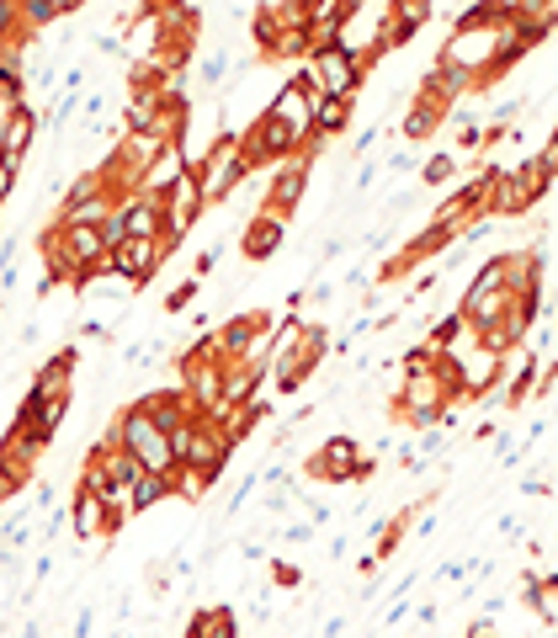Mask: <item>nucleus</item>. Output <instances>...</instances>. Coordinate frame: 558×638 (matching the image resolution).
<instances>
[{"label": "nucleus", "mask_w": 558, "mask_h": 638, "mask_svg": "<svg viewBox=\"0 0 558 638\" xmlns=\"http://www.w3.org/2000/svg\"><path fill=\"white\" fill-rule=\"evenodd\" d=\"M107 436H112L118 447H128V453L139 457V463H144V474H165V479L176 474V453H171V436H165V431H160V425L150 421V415H144L139 404H123V415L112 421V431H107Z\"/></svg>", "instance_id": "obj_1"}, {"label": "nucleus", "mask_w": 558, "mask_h": 638, "mask_svg": "<svg viewBox=\"0 0 558 638\" xmlns=\"http://www.w3.org/2000/svg\"><path fill=\"white\" fill-rule=\"evenodd\" d=\"M304 69H309V80H314V91H319V96H357V91H362V80H368L362 48H351L346 37L319 43L309 60H304Z\"/></svg>", "instance_id": "obj_2"}, {"label": "nucleus", "mask_w": 558, "mask_h": 638, "mask_svg": "<svg viewBox=\"0 0 558 638\" xmlns=\"http://www.w3.org/2000/svg\"><path fill=\"white\" fill-rule=\"evenodd\" d=\"M277 331V314H266V309H250V314H234L223 331H214V346H218V363H250V357H261V346H266V335Z\"/></svg>", "instance_id": "obj_3"}, {"label": "nucleus", "mask_w": 558, "mask_h": 638, "mask_svg": "<svg viewBox=\"0 0 558 638\" xmlns=\"http://www.w3.org/2000/svg\"><path fill=\"white\" fill-rule=\"evenodd\" d=\"M160 261H165V245H160V240H123L118 250H107L101 272L123 277L128 288L139 293V288H150V277L160 272Z\"/></svg>", "instance_id": "obj_4"}, {"label": "nucleus", "mask_w": 558, "mask_h": 638, "mask_svg": "<svg viewBox=\"0 0 558 638\" xmlns=\"http://www.w3.org/2000/svg\"><path fill=\"white\" fill-rule=\"evenodd\" d=\"M37 128H43L37 107H28V101L0 107V165H11V171L22 176V165H28V150H32V139H37Z\"/></svg>", "instance_id": "obj_5"}, {"label": "nucleus", "mask_w": 558, "mask_h": 638, "mask_svg": "<svg viewBox=\"0 0 558 638\" xmlns=\"http://www.w3.org/2000/svg\"><path fill=\"white\" fill-rule=\"evenodd\" d=\"M357 463H362V442L357 436H325V447L309 457V479H319V485H357Z\"/></svg>", "instance_id": "obj_6"}, {"label": "nucleus", "mask_w": 558, "mask_h": 638, "mask_svg": "<svg viewBox=\"0 0 558 638\" xmlns=\"http://www.w3.org/2000/svg\"><path fill=\"white\" fill-rule=\"evenodd\" d=\"M468 91H479V80H473V69H463V64H452V60H436L420 75V96L436 101V107H458Z\"/></svg>", "instance_id": "obj_7"}, {"label": "nucleus", "mask_w": 558, "mask_h": 638, "mask_svg": "<svg viewBox=\"0 0 558 638\" xmlns=\"http://www.w3.org/2000/svg\"><path fill=\"white\" fill-rule=\"evenodd\" d=\"M282 240H287V218L272 208H255L245 224V240H240V250H245V261H272L282 250Z\"/></svg>", "instance_id": "obj_8"}, {"label": "nucleus", "mask_w": 558, "mask_h": 638, "mask_svg": "<svg viewBox=\"0 0 558 638\" xmlns=\"http://www.w3.org/2000/svg\"><path fill=\"white\" fill-rule=\"evenodd\" d=\"M500 372H505V357L490 352V346H479L473 357H458V383H463V399H484L500 383Z\"/></svg>", "instance_id": "obj_9"}, {"label": "nucleus", "mask_w": 558, "mask_h": 638, "mask_svg": "<svg viewBox=\"0 0 558 638\" xmlns=\"http://www.w3.org/2000/svg\"><path fill=\"white\" fill-rule=\"evenodd\" d=\"M75 372H80V352H75V346H64V352H54L48 363L32 372V394H43V399L75 394Z\"/></svg>", "instance_id": "obj_10"}, {"label": "nucleus", "mask_w": 558, "mask_h": 638, "mask_svg": "<svg viewBox=\"0 0 558 638\" xmlns=\"http://www.w3.org/2000/svg\"><path fill=\"white\" fill-rule=\"evenodd\" d=\"M133 404H139V410H144V415H150V421H155L165 436H171L176 425H186L192 415H197V410H192V399L182 394V383H176V389H150V394L133 399Z\"/></svg>", "instance_id": "obj_11"}, {"label": "nucleus", "mask_w": 558, "mask_h": 638, "mask_svg": "<svg viewBox=\"0 0 558 638\" xmlns=\"http://www.w3.org/2000/svg\"><path fill=\"white\" fill-rule=\"evenodd\" d=\"M357 118V96H314V118H309V139H341Z\"/></svg>", "instance_id": "obj_12"}, {"label": "nucleus", "mask_w": 558, "mask_h": 638, "mask_svg": "<svg viewBox=\"0 0 558 638\" xmlns=\"http://www.w3.org/2000/svg\"><path fill=\"white\" fill-rule=\"evenodd\" d=\"M527 208H532V197H527V186L516 182V171H500L495 186H490L484 213H490V218H522Z\"/></svg>", "instance_id": "obj_13"}, {"label": "nucleus", "mask_w": 558, "mask_h": 638, "mask_svg": "<svg viewBox=\"0 0 558 638\" xmlns=\"http://www.w3.org/2000/svg\"><path fill=\"white\" fill-rule=\"evenodd\" d=\"M182 176H186V154L176 150V144H165V150L155 154V165L139 176V192H150V197H165V192L182 182Z\"/></svg>", "instance_id": "obj_14"}, {"label": "nucleus", "mask_w": 558, "mask_h": 638, "mask_svg": "<svg viewBox=\"0 0 558 638\" xmlns=\"http://www.w3.org/2000/svg\"><path fill=\"white\" fill-rule=\"evenodd\" d=\"M69 532H75L80 543L107 538V511H101V500H96L91 489H75V500H69Z\"/></svg>", "instance_id": "obj_15"}, {"label": "nucleus", "mask_w": 558, "mask_h": 638, "mask_svg": "<svg viewBox=\"0 0 558 638\" xmlns=\"http://www.w3.org/2000/svg\"><path fill=\"white\" fill-rule=\"evenodd\" d=\"M112 208H118V203H112L107 192H91V197H64L54 224H64V229H69V224H91V229H96V224H101Z\"/></svg>", "instance_id": "obj_16"}, {"label": "nucleus", "mask_w": 558, "mask_h": 638, "mask_svg": "<svg viewBox=\"0 0 558 638\" xmlns=\"http://www.w3.org/2000/svg\"><path fill=\"white\" fill-rule=\"evenodd\" d=\"M441 122H447V107H436V101H426V96H415L409 112H404V122H400V133L409 139V144H420V139H431Z\"/></svg>", "instance_id": "obj_17"}, {"label": "nucleus", "mask_w": 558, "mask_h": 638, "mask_svg": "<svg viewBox=\"0 0 558 638\" xmlns=\"http://www.w3.org/2000/svg\"><path fill=\"white\" fill-rule=\"evenodd\" d=\"M186 638H240V623H234L229 607H203V612H192Z\"/></svg>", "instance_id": "obj_18"}, {"label": "nucleus", "mask_w": 558, "mask_h": 638, "mask_svg": "<svg viewBox=\"0 0 558 638\" xmlns=\"http://www.w3.org/2000/svg\"><path fill=\"white\" fill-rule=\"evenodd\" d=\"M171 495H176V485H171L165 474H139V479L128 485V511L139 517V511H150V506L171 500Z\"/></svg>", "instance_id": "obj_19"}, {"label": "nucleus", "mask_w": 558, "mask_h": 638, "mask_svg": "<svg viewBox=\"0 0 558 638\" xmlns=\"http://www.w3.org/2000/svg\"><path fill=\"white\" fill-rule=\"evenodd\" d=\"M554 176H558V160H554V154H532V160H522V165H516V182L527 186L532 203H537V197H548Z\"/></svg>", "instance_id": "obj_20"}, {"label": "nucleus", "mask_w": 558, "mask_h": 638, "mask_svg": "<svg viewBox=\"0 0 558 638\" xmlns=\"http://www.w3.org/2000/svg\"><path fill=\"white\" fill-rule=\"evenodd\" d=\"M537 378H543V357H522V367H516V378H511V389H505V410L527 404V399L537 394Z\"/></svg>", "instance_id": "obj_21"}, {"label": "nucleus", "mask_w": 558, "mask_h": 638, "mask_svg": "<svg viewBox=\"0 0 558 638\" xmlns=\"http://www.w3.org/2000/svg\"><path fill=\"white\" fill-rule=\"evenodd\" d=\"M554 32H558V11H548V17H511V37H516V43H527V48L548 43Z\"/></svg>", "instance_id": "obj_22"}, {"label": "nucleus", "mask_w": 558, "mask_h": 638, "mask_svg": "<svg viewBox=\"0 0 558 638\" xmlns=\"http://www.w3.org/2000/svg\"><path fill=\"white\" fill-rule=\"evenodd\" d=\"M463 335H468V320L452 309V314H436V325L426 331V346H431V352H452Z\"/></svg>", "instance_id": "obj_23"}, {"label": "nucleus", "mask_w": 558, "mask_h": 638, "mask_svg": "<svg viewBox=\"0 0 558 638\" xmlns=\"http://www.w3.org/2000/svg\"><path fill=\"white\" fill-rule=\"evenodd\" d=\"M250 37H255V48L272 60V48H277V37H282V22H277V11H272V6H261V11L250 17Z\"/></svg>", "instance_id": "obj_24"}, {"label": "nucleus", "mask_w": 558, "mask_h": 638, "mask_svg": "<svg viewBox=\"0 0 558 638\" xmlns=\"http://www.w3.org/2000/svg\"><path fill=\"white\" fill-rule=\"evenodd\" d=\"M452 176H458V160H452V154H436V160L420 165V186H426V192H441Z\"/></svg>", "instance_id": "obj_25"}, {"label": "nucleus", "mask_w": 558, "mask_h": 638, "mask_svg": "<svg viewBox=\"0 0 558 638\" xmlns=\"http://www.w3.org/2000/svg\"><path fill=\"white\" fill-rule=\"evenodd\" d=\"M203 80H208V86H223V80H234V64H229V54H223V48H214V54L203 60Z\"/></svg>", "instance_id": "obj_26"}, {"label": "nucleus", "mask_w": 558, "mask_h": 638, "mask_svg": "<svg viewBox=\"0 0 558 638\" xmlns=\"http://www.w3.org/2000/svg\"><path fill=\"white\" fill-rule=\"evenodd\" d=\"M197 288H203V277H186L176 293H165V314H182V309L192 304V299H197Z\"/></svg>", "instance_id": "obj_27"}, {"label": "nucleus", "mask_w": 558, "mask_h": 638, "mask_svg": "<svg viewBox=\"0 0 558 638\" xmlns=\"http://www.w3.org/2000/svg\"><path fill=\"white\" fill-rule=\"evenodd\" d=\"M11 37H28V32L17 22V0H0V43H11Z\"/></svg>", "instance_id": "obj_28"}, {"label": "nucleus", "mask_w": 558, "mask_h": 638, "mask_svg": "<svg viewBox=\"0 0 558 638\" xmlns=\"http://www.w3.org/2000/svg\"><path fill=\"white\" fill-rule=\"evenodd\" d=\"M400 363H404V372H426V367L436 363V352L426 346V340H420V346H409V352H404Z\"/></svg>", "instance_id": "obj_29"}, {"label": "nucleus", "mask_w": 558, "mask_h": 638, "mask_svg": "<svg viewBox=\"0 0 558 638\" xmlns=\"http://www.w3.org/2000/svg\"><path fill=\"white\" fill-rule=\"evenodd\" d=\"M272 580L287 585V591H298V585H304V570H298V564H287V559H277V564H272Z\"/></svg>", "instance_id": "obj_30"}, {"label": "nucleus", "mask_w": 558, "mask_h": 638, "mask_svg": "<svg viewBox=\"0 0 558 638\" xmlns=\"http://www.w3.org/2000/svg\"><path fill=\"white\" fill-rule=\"evenodd\" d=\"M522 107H527L522 96H511V101H500V107H495V128H505V122H516V112H522Z\"/></svg>", "instance_id": "obj_31"}, {"label": "nucleus", "mask_w": 558, "mask_h": 638, "mask_svg": "<svg viewBox=\"0 0 558 638\" xmlns=\"http://www.w3.org/2000/svg\"><path fill=\"white\" fill-rule=\"evenodd\" d=\"M282 538H287V543H309V538H314V521H293V527H282Z\"/></svg>", "instance_id": "obj_32"}, {"label": "nucleus", "mask_w": 558, "mask_h": 638, "mask_svg": "<svg viewBox=\"0 0 558 638\" xmlns=\"http://www.w3.org/2000/svg\"><path fill=\"white\" fill-rule=\"evenodd\" d=\"M468 570H473V559H452V564H441V575L436 580H463Z\"/></svg>", "instance_id": "obj_33"}, {"label": "nucleus", "mask_w": 558, "mask_h": 638, "mask_svg": "<svg viewBox=\"0 0 558 638\" xmlns=\"http://www.w3.org/2000/svg\"><path fill=\"white\" fill-rule=\"evenodd\" d=\"M436 453H441V431L426 425V436H420V457H436Z\"/></svg>", "instance_id": "obj_34"}, {"label": "nucleus", "mask_w": 558, "mask_h": 638, "mask_svg": "<svg viewBox=\"0 0 558 638\" xmlns=\"http://www.w3.org/2000/svg\"><path fill=\"white\" fill-rule=\"evenodd\" d=\"M409 617H415V623H420V628H431L436 617H441V607H436V602H420V607L409 612Z\"/></svg>", "instance_id": "obj_35"}, {"label": "nucleus", "mask_w": 558, "mask_h": 638, "mask_svg": "<svg viewBox=\"0 0 558 638\" xmlns=\"http://www.w3.org/2000/svg\"><path fill=\"white\" fill-rule=\"evenodd\" d=\"M218 256H223V250H218V245H208V250H203V256H197V277H208L218 267Z\"/></svg>", "instance_id": "obj_36"}, {"label": "nucleus", "mask_w": 558, "mask_h": 638, "mask_svg": "<svg viewBox=\"0 0 558 638\" xmlns=\"http://www.w3.org/2000/svg\"><path fill=\"white\" fill-rule=\"evenodd\" d=\"M522 495H532V500H543V495H548V479H543V474H527V485H522Z\"/></svg>", "instance_id": "obj_37"}, {"label": "nucleus", "mask_w": 558, "mask_h": 638, "mask_svg": "<svg viewBox=\"0 0 558 638\" xmlns=\"http://www.w3.org/2000/svg\"><path fill=\"white\" fill-rule=\"evenodd\" d=\"M11 192H17V171H11V165H0V203H6Z\"/></svg>", "instance_id": "obj_38"}, {"label": "nucleus", "mask_w": 558, "mask_h": 638, "mask_svg": "<svg viewBox=\"0 0 558 638\" xmlns=\"http://www.w3.org/2000/svg\"><path fill=\"white\" fill-rule=\"evenodd\" d=\"M389 171H394V176H404V171H415V154H394V160H389Z\"/></svg>", "instance_id": "obj_39"}, {"label": "nucleus", "mask_w": 558, "mask_h": 638, "mask_svg": "<svg viewBox=\"0 0 558 638\" xmlns=\"http://www.w3.org/2000/svg\"><path fill=\"white\" fill-rule=\"evenodd\" d=\"M500 532H505V538L516 543V538H522V517H500Z\"/></svg>", "instance_id": "obj_40"}, {"label": "nucleus", "mask_w": 558, "mask_h": 638, "mask_svg": "<svg viewBox=\"0 0 558 638\" xmlns=\"http://www.w3.org/2000/svg\"><path fill=\"white\" fill-rule=\"evenodd\" d=\"M415 532H420V538H431V532H436V511H426V517L415 521Z\"/></svg>", "instance_id": "obj_41"}, {"label": "nucleus", "mask_w": 558, "mask_h": 638, "mask_svg": "<svg viewBox=\"0 0 558 638\" xmlns=\"http://www.w3.org/2000/svg\"><path fill=\"white\" fill-rule=\"evenodd\" d=\"M543 154H554V160H558V122H554V133H548V150H543Z\"/></svg>", "instance_id": "obj_42"}, {"label": "nucleus", "mask_w": 558, "mask_h": 638, "mask_svg": "<svg viewBox=\"0 0 558 638\" xmlns=\"http://www.w3.org/2000/svg\"><path fill=\"white\" fill-rule=\"evenodd\" d=\"M22 638H43V623H28V628H22Z\"/></svg>", "instance_id": "obj_43"}, {"label": "nucleus", "mask_w": 558, "mask_h": 638, "mask_svg": "<svg viewBox=\"0 0 558 638\" xmlns=\"http://www.w3.org/2000/svg\"><path fill=\"white\" fill-rule=\"evenodd\" d=\"M298 6H309L314 17H319V11H325V6H330V0H298Z\"/></svg>", "instance_id": "obj_44"}, {"label": "nucleus", "mask_w": 558, "mask_h": 638, "mask_svg": "<svg viewBox=\"0 0 558 638\" xmlns=\"http://www.w3.org/2000/svg\"><path fill=\"white\" fill-rule=\"evenodd\" d=\"M463 638H490V634H463Z\"/></svg>", "instance_id": "obj_45"}, {"label": "nucleus", "mask_w": 558, "mask_h": 638, "mask_svg": "<svg viewBox=\"0 0 558 638\" xmlns=\"http://www.w3.org/2000/svg\"><path fill=\"white\" fill-rule=\"evenodd\" d=\"M112 638H133V634H112Z\"/></svg>", "instance_id": "obj_46"}, {"label": "nucleus", "mask_w": 558, "mask_h": 638, "mask_svg": "<svg viewBox=\"0 0 558 638\" xmlns=\"http://www.w3.org/2000/svg\"><path fill=\"white\" fill-rule=\"evenodd\" d=\"M554 628H558V617H554Z\"/></svg>", "instance_id": "obj_47"}]
</instances>
